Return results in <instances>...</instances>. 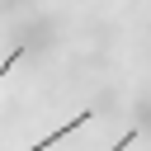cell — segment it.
I'll return each mask as SVG.
<instances>
[{"label":"cell","instance_id":"cell-2","mask_svg":"<svg viewBox=\"0 0 151 151\" xmlns=\"http://www.w3.org/2000/svg\"><path fill=\"white\" fill-rule=\"evenodd\" d=\"M19 57H24V42H19V47H14V52H9V57H5V61H0V80H5V76H9V71H14V66H19Z\"/></svg>","mask_w":151,"mask_h":151},{"label":"cell","instance_id":"cell-3","mask_svg":"<svg viewBox=\"0 0 151 151\" xmlns=\"http://www.w3.org/2000/svg\"><path fill=\"white\" fill-rule=\"evenodd\" d=\"M137 132H142V127H127V132L118 137V146H113V151H132V142H137Z\"/></svg>","mask_w":151,"mask_h":151},{"label":"cell","instance_id":"cell-1","mask_svg":"<svg viewBox=\"0 0 151 151\" xmlns=\"http://www.w3.org/2000/svg\"><path fill=\"white\" fill-rule=\"evenodd\" d=\"M90 118H94V109H80V113H71V123H61V127H57V132H47V137H42V142H38V146H28V151H47V146H57V142H61V137H66V132H76V127H85V123H90Z\"/></svg>","mask_w":151,"mask_h":151}]
</instances>
